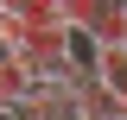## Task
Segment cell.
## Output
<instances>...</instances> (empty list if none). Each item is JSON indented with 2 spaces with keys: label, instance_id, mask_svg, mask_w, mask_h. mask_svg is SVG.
Here are the masks:
<instances>
[{
  "label": "cell",
  "instance_id": "6da1fadb",
  "mask_svg": "<svg viewBox=\"0 0 127 120\" xmlns=\"http://www.w3.org/2000/svg\"><path fill=\"white\" fill-rule=\"evenodd\" d=\"M89 76H95V82L114 95V107L127 114V44H95V57H89Z\"/></svg>",
  "mask_w": 127,
  "mask_h": 120
},
{
  "label": "cell",
  "instance_id": "7a4b0ae2",
  "mask_svg": "<svg viewBox=\"0 0 127 120\" xmlns=\"http://www.w3.org/2000/svg\"><path fill=\"white\" fill-rule=\"evenodd\" d=\"M32 89V76H26V63L13 57V51H0V107H13L19 95Z\"/></svg>",
  "mask_w": 127,
  "mask_h": 120
},
{
  "label": "cell",
  "instance_id": "3957f363",
  "mask_svg": "<svg viewBox=\"0 0 127 120\" xmlns=\"http://www.w3.org/2000/svg\"><path fill=\"white\" fill-rule=\"evenodd\" d=\"M6 6H13L19 19H64V13H57V0H6Z\"/></svg>",
  "mask_w": 127,
  "mask_h": 120
}]
</instances>
